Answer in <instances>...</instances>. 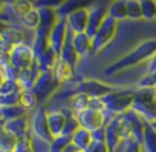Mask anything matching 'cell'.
<instances>
[{"label": "cell", "mask_w": 156, "mask_h": 152, "mask_svg": "<svg viewBox=\"0 0 156 152\" xmlns=\"http://www.w3.org/2000/svg\"><path fill=\"white\" fill-rule=\"evenodd\" d=\"M154 54H156V39L145 40V42L139 43L135 49L127 52L124 57H121L116 61H113L112 65H109L103 71V74L104 75H115V74L126 71L129 68H133V66H136V65H139L145 60H150Z\"/></svg>", "instance_id": "6da1fadb"}, {"label": "cell", "mask_w": 156, "mask_h": 152, "mask_svg": "<svg viewBox=\"0 0 156 152\" xmlns=\"http://www.w3.org/2000/svg\"><path fill=\"white\" fill-rule=\"evenodd\" d=\"M132 111L142 117L147 123L156 121V102L153 88H138L135 89Z\"/></svg>", "instance_id": "7a4b0ae2"}, {"label": "cell", "mask_w": 156, "mask_h": 152, "mask_svg": "<svg viewBox=\"0 0 156 152\" xmlns=\"http://www.w3.org/2000/svg\"><path fill=\"white\" fill-rule=\"evenodd\" d=\"M135 89H113L107 95L101 98L104 112H110L112 115H122L132 109Z\"/></svg>", "instance_id": "3957f363"}, {"label": "cell", "mask_w": 156, "mask_h": 152, "mask_svg": "<svg viewBox=\"0 0 156 152\" xmlns=\"http://www.w3.org/2000/svg\"><path fill=\"white\" fill-rule=\"evenodd\" d=\"M60 82L57 80L54 71H44V72H40L38 79L32 88V92L35 94L37 100H38V105L48 102L60 88Z\"/></svg>", "instance_id": "277c9868"}, {"label": "cell", "mask_w": 156, "mask_h": 152, "mask_svg": "<svg viewBox=\"0 0 156 152\" xmlns=\"http://www.w3.org/2000/svg\"><path fill=\"white\" fill-rule=\"evenodd\" d=\"M116 31H118V22L107 16L104 23L100 26L97 34L92 37V54H100L115 39Z\"/></svg>", "instance_id": "5b68a950"}, {"label": "cell", "mask_w": 156, "mask_h": 152, "mask_svg": "<svg viewBox=\"0 0 156 152\" xmlns=\"http://www.w3.org/2000/svg\"><path fill=\"white\" fill-rule=\"evenodd\" d=\"M113 89H116L115 86H110L101 80L97 79H83L78 82L76 88L73 92H81L89 95L90 98H103L104 95H107L109 92H112Z\"/></svg>", "instance_id": "8992f818"}, {"label": "cell", "mask_w": 156, "mask_h": 152, "mask_svg": "<svg viewBox=\"0 0 156 152\" xmlns=\"http://www.w3.org/2000/svg\"><path fill=\"white\" fill-rule=\"evenodd\" d=\"M75 115H76V120L80 123V126L83 129L90 131V132H97V131L104 129V126L107 123L106 112H101V111L86 109V111H83L80 114H75Z\"/></svg>", "instance_id": "52a82bcc"}, {"label": "cell", "mask_w": 156, "mask_h": 152, "mask_svg": "<svg viewBox=\"0 0 156 152\" xmlns=\"http://www.w3.org/2000/svg\"><path fill=\"white\" fill-rule=\"evenodd\" d=\"M34 61H35V57H34L32 46L22 43L11 49V65L16 69H19V71L28 69L34 65Z\"/></svg>", "instance_id": "ba28073f"}, {"label": "cell", "mask_w": 156, "mask_h": 152, "mask_svg": "<svg viewBox=\"0 0 156 152\" xmlns=\"http://www.w3.org/2000/svg\"><path fill=\"white\" fill-rule=\"evenodd\" d=\"M37 9H38V14H40V23H38V28L35 29V35L49 39L51 31L54 29V26L60 20L58 16H57L55 6H40Z\"/></svg>", "instance_id": "9c48e42d"}, {"label": "cell", "mask_w": 156, "mask_h": 152, "mask_svg": "<svg viewBox=\"0 0 156 152\" xmlns=\"http://www.w3.org/2000/svg\"><path fill=\"white\" fill-rule=\"evenodd\" d=\"M107 16H109V6L104 3L97 5L94 8H89V22H87L86 34L89 37H94L97 34V31L100 29V26L107 19Z\"/></svg>", "instance_id": "30bf717a"}, {"label": "cell", "mask_w": 156, "mask_h": 152, "mask_svg": "<svg viewBox=\"0 0 156 152\" xmlns=\"http://www.w3.org/2000/svg\"><path fill=\"white\" fill-rule=\"evenodd\" d=\"M31 129H32V132H34L40 140H43V141H46V143H51V141L54 140V137H52V134H51V131H49V124H48V112H46V109H43V108H40V109L37 111V114L34 115Z\"/></svg>", "instance_id": "8fae6325"}, {"label": "cell", "mask_w": 156, "mask_h": 152, "mask_svg": "<svg viewBox=\"0 0 156 152\" xmlns=\"http://www.w3.org/2000/svg\"><path fill=\"white\" fill-rule=\"evenodd\" d=\"M104 141L109 147V152H116L118 146L122 143L119 126H118V115H113L112 118L107 120L104 126Z\"/></svg>", "instance_id": "7c38bea8"}, {"label": "cell", "mask_w": 156, "mask_h": 152, "mask_svg": "<svg viewBox=\"0 0 156 152\" xmlns=\"http://www.w3.org/2000/svg\"><path fill=\"white\" fill-rule=\"evenodd\" d=\"M69 35V28H67V22L66 19H60L58 23L54 26V29L51 31L49 34V46L60 55L61 49H63V45L66 42Z\"/></svg>", "instance_id": "4fadbf2b"}, {"label": "cell", "mask_w": 156, "mask_h": 152, "mask_svg": "<svg viewBox=\"0 0 156 152\" xmlns=\"http://www.w3.org/2000/svg\"><path fill=\"white\" fill-rule=\"evenodd\" d=\"M67 28L72 34H81L86 32L87 28V22H89V8H81L75 11L73 14H70L67 19Z\"/></svg>", "instance_id": "5bb4252c"}, {"label": "cell", "mask_w": 156, "mask_h": 152, "mask_svg": "<svg viewBox=\"0 0 156 152\" xmlns=\"http://www.w3.org/2000/svg\"><path fill=\"white\" fill-rule=\"evenodd\" d=\"M67 121V112L64 111H51L48 112V124H49V131L52 134V137H60L64 131Z\"/></svg>", "instance_id": "9a60e30c"}, {"label": "cell", "mask_w": 156, "mask_h": 152, "mask_svg": "<svg viewBox=\"0 0 156 152\" xmlns=\"http://www.w3.org/2000/svg\"><path fill=\"white\" fill-rule=\"evenodd\" d=\"M40 75V69H38V65L34 61V65L28 69H23L20 71L19 74V79H17V83L20 85L22 91H28V89H32L37 79Z\"/></svg>", "instance_id": "2e32d148"}, {"label": "cell", "mask_w": 156, "mask_h": 152, "mask_svg": "<svg viewBox=\"0 0 156 152\" xmlns=\"http://www.w3.org/2000/svg\"><path fill=\"white\" fill-rule=\"evenodd\" d=\"M29 121H28V117H20V118H16V120H9L5 123V129L8 132H11L12 135H16L17 138H23L25 135L29 134Z\"/></svg>", "instance_id": "e0dca14e"}, {"label": "cell", "mask_w": 156, "mask_h": 152, "mask_svg": "<svg viewBox=\"0 0 156 152\" xmlns=\"http://www.w3.org/2000/svg\"><path fill=\"white\" fill-rule=\"evenodd\" d=\"M60 58L64 60L67 65H70L73 69L75 66L78 65V61H80V55H78V52L75 51V46H73V42H72V32L69 31V35L63 45V49L60 52Z\"/></svg>", "instance_id": "ac0fdd59"}, {"label": "cell", "mask_w": 156, "mask_h": 152, "mask_svg": "<svg viewBox=\"0 0 156 152\" xmlns=\"http://www.w3.org/2000/svg\"><path fill=\"white\" fill-rule=\"evenodd\" d=\"M58 60H60V55L49 46V48L35 60V63L38 65L40 72H44V71H54V68H55V65H57Z\"/></svg>", "instance_id": "d6986e66"}, {"label": "cell", "mask_w": 156, "mask_h": 152, "mask_svg": "<svg viewBox=\"0 0 156 152\" xmlns=\"http://www.w3.org/2000/svg\"><path fill=\"white\" fill-rule=\"evenodd\" d=\"M72 42H73L75 51L78 52L80 58L92 52V37H89L86 32L72 34Z\"/></svg>", "instance_id": "ffe728a7"}, {"label": "cell", "mask_w": 156, "mask_h": 152, "mask_svg": "<svg viewBox=\"0 0 156 152\" xmlns=\"http://www.w3.org/2000/svg\"><path fill=\"white\" fill-rule=\"evenodd\" d=\"M81 8H87V5L84 2H80V0H67V2L60 3L55 8V11H57L58 19H67L70 14H73L75 11L81 9Z\"/></svg>", "instance_id": "44dd1931"}, {"label": "cell", "mask_w": 156, "mask_h": 152, "mask_svg": "<svg viewBox=\"0 0 156 152\" xmlns=\"http://www.w3.org/2000/svg\"><path fill=\"white\" fill-rule=\"evenodd\" d=\"M92 141H94V134L90 131H87V129H83V128H80L72 135V144L76 146L83 152H86V149L90 146Z\"/></svg>", "instance_id": "7402d4cb"}, {"label": "cell", "mask_w": 156, "mask_h": 152, "mask_svg": "<svg viewBox=\"0 0 156 152\" xmlns=\"http://www.w3.org/2000/svg\"><path fill=\"white\" fill-rule=\"evenodd\" d=\"M54 74H55V77L60 83H66L69 80H72L73 77V68L70 65H67L64 60H58L55 68H54Z\"/></svg>", "instance_id": "603a6c76"}, {"label": "cell", "mask_w": 156, "mask_h": 152, "mask_svg": "<svg viewBox=\"0 0 156 152\" xmlns=\"http://www.w3.org/2000/svg\"><path fill=\"white\" fill-rule=\"evenodd\" d=\"M90 97L86 95V94H81V92H73V95L70 97V109L75 112V114H80L86 109H89L90 106Z\"/></svg>", "instance_id": "cb8c5ba5"}, {"label": "cell", "mask_w": 156, "mask_h": 152, "mask_svg": "<svg viewBox=\"0 0 156 152\" xmlns=\"http://www.w3.org/2000/svg\"><path fill=\"white\" fill-rule=\"evenodd\" d=\"M0 40L5 42L6 45H9L11 48H14V46H17V45L25 43V42H23V40H25V35H23V32L19 31L17 28L8 26L6 31L2 34V37H0Z\"/></svg>", "instance_id": "d4e9b609"}, {"label": "cell", "mask_w": 156, "mask_h": 152, "mask_svg": "<svg viewBox=\"0 0 156 152\" xmlns=\"http://www.w3.org/2000/svg\"><path fill=\"white\" fill-rule=\"evenodd\" d=\"M109 17L116 22L127 19V2H122V0L112 2L109 5Z\"/></svg>", "instance_id": "484cf974"}, {"label": "cell", "mask_w": 156, "mask_h": 152, "mask_svg": "<svg viewBox=\"0 0 156 152\" xmlns=\"http://www.w3.org/2000/svg\"><path fill=\"white\" fill-rule=\"evenodd\" d=\"M142 146L147 152H156V132L151 128L150 123H145L144 137H142Z\"/></svg>", "instance_id": "4316f807"}, {"label": "cell", "mask_w": 156, "mask_h": 152, "mask_svg": "<svg viewBox=\"0 0 156 152\" xmlns=\"http://www.w3.org/2000/svg\"><path fill=\"white\" fill-rule=\"evenodd\" d=\"M37 105H38V100H37L35 94L32 92V89H28V91H22L20 92V106L25 111L35 109Z\"/></svg>", "instance_id": "83f0119b"}, {"label": "cell", "mask_w": 156, "mask_h": 152, "mask_svg": "<svg viewBox=\"0 0 156 152\" xmlns=\"http://www.w3.org/2000/svg\"><path fill=\"white\" fill-rule=\"evenodd\" d=\"M17 141L19 138L5 129L3 135L0 137V152H12L14 147L17 146Z\"/></svg>", "instance_id": "f1b7e54d"}, {"label": "cell", "mask_w": 156, "mask_h": 152, "mask_svg": "<svg viewBox=\"0 0 156 152\" xmlns=\"http://www.w3.org/2000/svg\"><path fill=\"white\" fill-rule=\"evenodd\" d=\"M72 143V138L70 137H66V135H60V137H55L51 143H49V152H64L66 147Z\"/></svg>", "instance_id": "f546056e"}, {"label": "cell", "mask_w": 156, "mask_h": 152, "mask_svg": "<svg viewBox=\"0 0 156 152\" xmlns=\"http://www.w3.org/2000/svg\"><path fill=\"white\" fill-rule=\"evenodd\" d=\"M141 11L142 19L145 20H156V2L154 0H141Z\"/></svg>", "instance_id": "4dcf8cb0"}, {"label": "cell", "mask_w": 156, "mask_h": 152, "mask_svg": "<svg viewBox=\"0 0 156 152\" xmlns=\"http://www.w3.org/2000/svg\"><path fill=\"white\" fill-rule=\"evenodd\" d=\"M127 19L130 20H141V0H127Z\"/></svg>", "instance_id": "1f68e13d"}, {"label": "cell", "mask_w": 156, "mask_h": 152, "mask_svg": "<svg viewBox=\"0 0 156 152\" xmlns=\"http://www.w3.org/2000/svg\"><path fill=\"white\" fill-rule=\"evenodd\" d=\"M34 8H35V6H34V3L26 2V0H16V2H12V3H11V9H12L17 16H20V17L26 16V14H28V13H31Z\"/></svg>", "instance_id": "d6a6232c"}, {"label": "cell", "mask_w": 156, "mask_h": 152, "mask_svg": "<svg viewBox=\"0 0 156 152\" xmlns=\"http://www.w3.org/2000/svg\"><path fill=\"white\" fill-rule=\"evenodd\" d=\"M80 128L81 126H80V123H78V120H76V115L72 114V112H67V121H66V126H64V131H63L61 135H66V137L72 138V135Z\"/></svg>", "instance_id": "836d02e7"}, {"label": "cell", "mask_w": 156, "mask_h": 152, "mask_svg": "<svg viewBox=\"0 0 156 152\" xmlns=\"http://www.w3.org/2000/svg\"><path fill=\"white\" fill-rule=\"evenodd\" d=\"M22 23L23 26L29 28V29H37L38 28V23H40V14H38V9L34 8L31 13H28L26 16L22 17Z\"/></svg>", "instance_id": "e575fe53"}, {"label": "cell", "mask_w": 156, "mask_h": 152, "mask_svg": "<svg viewBox=\"0 0 156 152\" xmlns=\"http://www.w3.org/2000/svg\"><path fill=\"white\" fill-rule=\"evenodd\" d=\"M49 48V39L48 37H40V35H35L34 39V45H32V51H34V57L35 60Z\"/></svg>", "instance_id": "d590c367"}, {"label": "cell", "mask_w": 156, "mask_h": 152, "mask_svg": "<svg viewBox=\"0 0 156 152\" xmlns=\"http://www.w3.org/2000/svg\"><path fill=\"white\" fill-rule=\"evenodd\" d=\"M3 109V117L6 121L9 120H16V118H20V117H25L26 115V111L17 105V106H9V108H2Z\"/></svg>", "instance_id": "8d00e7d4"}, {"label": "cell", "mask_w": 156, "mask_h": 152, "mask_svg": "<svg viewBox=\"0 0 156 152\" xmlns=\"http://www.w3.org/2000/svg\"><path fill=\"white\" fill-rule=\"evenodd\" d=\"M17 92H22V88L14 80L5 79V82L0 85V95H11V94H17Z\"/></svg>", "instance_id": "74e56055"}, {"label": "cell", "mask_w": 156, "mask_h": 152, "mask_svg": "<svg viewBox=\"0 0 156 152\" xmlns=\"http://www.w3.org/2000/svg\"><path fill=\"white\" fill-rule=\"evenodd\" d=\"M12 152H34V146H32V137H31V134L25 135L23 138H19L17 146L14 147Z\"/></svg>", "instance_id": "f35d334b"}, {"label": "cell", "mask_w": 156, "mask_h": 152, "mask_svg": "<svg viewBox=\"0 0 156 152\" xmlns=\"http://www.w3.org/2000/svg\"><path fill=\"white\" fill-rule=\"evenodd\" d=\"M20 105V92L11 95H0V108H9Z\"/></svg>", "instance_id": "ab89813d"}, {"label": "cell", "mask_w": 156, "mask_h": 152, "mask_svg": "<svg viewBox=\"0 0 156 152\" xmlns=\"http://www.w3.org/2000/svg\"><path fill=\"white\" fill-rule=\"evenodd\" d=\"M86 152H109V147H107L104 138H94V141L86 149Z\"/></svg>", "instance_id": "60d3db41"}, {"label": "cell", "mask_w": 156, "mask_h": 152, "mask_svg": "<svg viewBox=\"0 0 156 152\" xmlns=\"http://www.w3.org/2000/svg\"><path fill=\"white\" fill-rule=\"evenodd\" d=\"M3 74H5V79H6V80H14V82H17L20 71H19V69H16V68L9 63V65L3 69Z\"/></svg>", "instance_id": "b9f144b4"}, {"label": "cell", "mask_w": 156, "mask_h": 152, "mask_svg": "<svg viewBox=\"0 0 156 152\" xmlns=\"http://www.w3.org/2000/svg\"><path fill=\"white\" fill-rule=\"evenodd\" d=\"M124 152H142V143H138L135 140H130L126 143Z\"/></svg>", "instance_id": "7bdbcfd3"}, {"label": "cell", "mask_w": 156, "mask_h": 152, "mask_svg": "<svg viewBox=\"0 0 156 152\" xmlns=\"http://www.w3.org/2000/svg\"><path fill=\"white\" fill-rule=\"evenodd\" d=\"M11 63V51H0V69H5Z\"/></svg>", "instance_id": "ee69618b"}, {"label": "cell", "mask_w": 156, "mask_h": 152, "mask_svg": "<svg viewBox=\"0 0 156 152\" xmlns=\"http://www.w3.org/2000/svg\"><path fill=\"white\" fill-rule=\"evenodd\" d=\"M156 72V54L148 60V74H153Z\"/></svg>", "instance_id": "f6af8a7d"}, {"label": "cell", "mask_w": 156, "mask_h": 152, "mask_svg": "<svg viewBox=\"0 0 156 152\" xmlns=\"http://www.w3.org/2000/svg\"><path fill=\"white\" fill-rule=\"evenodd\" d=\"M64 152H83V150H80V149H78L76 146H73V144L70 143V144L66 147V150H64Z\"/></svg>", "instance_id": "bcb514c9"}, {"label": "cell", "mask_w": 156, "mask_h": 152, "mask_svg": "<svg viewBox=\"0 0 156 152\" xmlns=\"http://www.w3.org/2000/svg\"><path fill=\"white\" fill-rule=\"evenodd\" d=\"M6 28H8V25H6L5 22H2V20H0V37H2V34L6 31Z\"/></svg>", "instance_id": "7dc6e473"}, {"label": "cell", "mask_w": 156, "mask_h": 152, "mask_svg": "<svg viewBox=\"0 0 156 152\" xmlns=\"http://www.w3.org/2000/svg\"><path fill=\"white\" fill-rule=\"evenodd\" d=\"M5 123H6V120L3 117V109L0 108V126H5Z\"/></svg>", "instance_id": "c3c4849f"}, {"label": "cell", "mask_w": 156, "mask_h": 152, "mask_svg": "<svg viewBox=\"0 0 156 152\" xmlns=\"http://www.w3.org/2000/svg\"><path fill=\"white\" fill-rule=\"evenodd\" d=\"M5 82V74H3V71L2 69H0V85H2Z\"/></svg>", "instance_id": "681fc988"}, {"label": "cell", "mask_w": 156, "mask_h": 152, "mask_svg": "<svg viewBox=\"0 0 156 152\" xmlns=\"http://www.w3.org/2000/svg\"><path fill=\"white\" fill-rule=\"evenodd\" d=\"M3 8H5V2H2V0H0V13L3 11Z\"/></svg>", "instance_id": "f907efd6"}, {"label": "cell", "mask_w": 156, "mask_h": 152, "mask_svg": "<svg viewBox=\"0 0 156 152\" xmlns=\"http://www.w3.org/2000/svg\"><path fill=\"white\" fill-rule=\"evenodd\" d=\"M3 132H5V128H3V126H0V137L3 135Z\"/></svg>", "instance_id": "816d5d0a"}, {"label": "cell", "mask_w": 156, "mask_h": 152, "mask_svg": "<svg viewBox=\"0 0 156 152\" xmlns=\"http://www.w3.org/2000/svg\"><path fill=\"white\" fill-rule=\"evenodd\" d=\"M150 124H151V128H153V129H154V132H156V121H153V123H150Z\"/></svg>", "instance_id": "f5cc1de1"}, {"label": "cell", "mask_w": 156, "mask_h": 152, "mask_svg": "<svg viewBox=\"0 0 156 152\" xmlns=\"http://www.w3.org/2000/svg\"><path fill=\"white\" fill-rule=\"evenodd\" d=\"M153 89H154V102H156V86H153Z\"/></svg>", "instance_id": "db71d44e"}]
</instances>
